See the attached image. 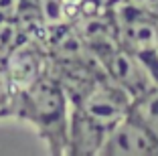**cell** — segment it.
Returning a JSON list of instances; mask_svg holds the SVG:
<instances>
[{"mask_svg": "<svg viewBox=\"0 0 158 156\" xmlns=\"http://www.w3.org/2000/svg\"><path fill=\"white\" fill-rule=\"evenodd\" d=\"M132 112H134V114L154 132V136L158 138V85L152 87L150 91H146L144 95H140L138 99H134Z\"/></svg>", "mask_w": 158, "mask_h": 156, "instance_id": "7", "label": "cell"}, {"mask_svg": "<svg viewBox=\"0 0 158 156\" xmlns=\"http://www.w3.org/2000/svg\"><path fill=\"white\" fill-rule=\"evenodd\" d=\"M73 106V110L85 116L89 122L110 132L112 126H116L122 118H126L132 112L134 97L130 91H126L122 85H118L103 73L91 83V87Z\"/></svg>", "mask_w": 158, "mask_h": 156, "instance_id": "2", "label": "cell"}, {"mask_svg": "<svg viewBox=\"0 0 158 156\" xmlns=\"http://www.w3.org/2000/svg\"><path fill=\"white\" fill-rule=\"evenodd\" d=\"M27 6V0H0V23L16 20Z\"/></svg>", "mask_w": 158, "mask_h": 156, "instance_id": "8", "label": "cell"}, {"mask_svg": "<svg viewBox=\"0 0 158 156\" xmlns=\"http://www.w3.org/2000/svg\"><path fill=\"white\" fill-rule=\"evenodd\" d=\"M126 4L146 16L158 19V0H126Z\"/></svg>", "mask_w": 158, "mask_h": 156, "instance_id": "9", "label": "cell"}, {"mask_svg": "<svg viewBox=\"0 0 158 156\" xmlns=\"http://www.w3.org/2000/svg\"><path fill=\"white\" fill-rule=\"evenodd\" d=\"M99 63L103 65L107 77L122 85L126 91H130L134 99H138L140 95H144L146 91L158 85L148 67L122 45H116L110 53H106L99 59Z\"/></svg>", "mask_w": 158, "mask_h": 156, "instance_id": "4", "label": "cell"}, {"mask_svg": "<svg viewBox=\"0 0 158 156\" xmlns=\"http://www.w3.org/2000/svg\"><path fill=\"white\" fill-rule=\"evenodd\" d=\"M99 154L106 156H156L158 138L134 114L126 116L110 128Z\"/></svg>", "mask_w": 158, "mask_h": 156, "instance_id": "3", "label": "cell"}, {"mask_svg": "<svg viewBox=\"0 0 158 156\" xmlns=\"http://www.w3.org/2000/svg\"><path fill=\"white\" fill-rule=\"evenodd\" d=\"M2 65L19 93L47 73V57L41 51V45L28 41V39H23L10 51L2 59Z\"/></svg>", "mask_w": 158, "mask_h": 156, "instance_id": "5", "label": "cell"}, {"mask_svg": "<svg viewBox=\"0 0 158 156\" xmlns=\"http://www.w3.org/2000/svg\"><path fill=\"white\" fill-rule=\"evenodd\" d=\"M107 132L77 110L71 112L69 118V140H67V154H99Z\"/></svg>", "mask_w": 158, "mask_h": 156, "instance_id": "6", "label": "cell"}, {"mask_svg": "<svg viewBox=\"0 0 158 156\" xmlns=\"http://www.w3.org/2000/svg\"><path fill=\"white\" fill-rule=\"evenodd\" d=\"M69 103V95L59 77L45 73L19 93L14 116L33 122L53 154H67L71 118Z\"/></svg>", "mask_w": 158, "mask_h": 156, "instance_id": "1", "label": "cell"}]
</instances>
